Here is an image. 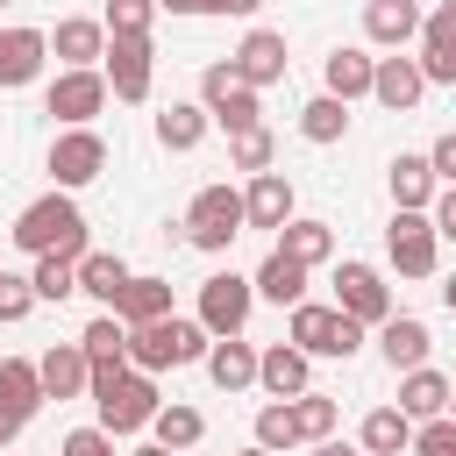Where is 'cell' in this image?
<instances>
[{
  "label": "cell",
  "instance_id": "4dcf8cb0",
  "mask_svg": "<svg viewBox=\"0 0 456 456\" xmlns=\"http://www.w3.org/2000/svg\"><path fill=\"white\" fill-rule=\"evenodd\" d=\"M299 135H306V142H342V135H349V100H335V93L306 100V107H299Z\"/></svg>",
  "mask_w": 456,
  "mask_h": 456
},
{
  "label": "cell",
  "instance_id": "cb8c5ba5",
  "mask_svg": "<svg viewBox=\"0 0 456 456\" xmlns=\"http://www.w3.org/2000/svg\"><path fill=\"white\" fill-rule=\"evenodd\" d=\"M363 28H370V43L399 50L406 36H420V7H413V0H370V7H363Z\"/></svg>",
  "mask_w": 456,
  "mask_h": 456
},
{
  "label": "cell",
  "instance_id": "9c48e42d",
  "mask_svg": "<svg viewBox=\"0 0 456 456\" xmlns=\"http://www.w3.org/2000/svg\"><path fill=\"white\" fill-rule=\"evenodd\" d=\"M249 299H256V285H249V278H235V271H214V278L200 285V328H207V335H242V321H249Z\"/></svg>",
  "mask_w": 456,
  "mask_h": 456
},
{
  "label": "cell",
  "instance_id": "6f0895ef",
  "mask_svg": "<svg viewBox=\"0 0 456 456\" xmlns=\"http://www.w3.org/2000/svg\"><path fill=\"white\" fill-rule=\"evenodd\" d=\"M0 7H7V0H0Z\"/></svg>",
  "mask_w": 456,
  "mask_h": 456
},
{
  "label": "cell",
  "instance_id": "f5cc1de1",
  "mask_svg": "<svg viewBox=\"0 0 456 456\" xmlns=\"http://www.w3.org/2000/svg\"><path fill=\"white\" fill-rule=\"evenodd\" d=\"M157 7H171V14H192V0H157Z\"/></svg>",
  "mask_w": 456,
  "mask_h": 456
},
{
  "label": "cell",
  "instance_id": "52a82bcc",
  "mask_svg": "<svg viewBox=\"0 0 456 456\" xmlns=\"http://www.w3.org/2000/svg\"><path fill=\"white\" fill-rule=\"evenodd\" d=\"M200 100H207V114H214L228 135H235V128H256V86H249L235 64H207Z\"/></svg>",
  "mask_w": 456,
  "mask_h": 456
},
{
  "label": "cell",
  "instance_id": "2e32d148",
  "mask_svg": "<svg viewBox=\"0 0 456 456\" xmlns=\"http://www.w3.org/2000/svg\"><path fill=\"white\" fill-rule=\"evenodd\" d=\"M242 214H249V228H285L292 221V178L285 171H256L249 192H242Z\"/></svg>",
  "mask_w": 456,
  "mask_h": 456
},
{
  "label": "cell",
  "instance_id": "484cf974",
  "mask_svg": "<svg viewBox=\"0 0 456 456\" xmlns=\"http://www.w3.org/2000/svg\"><path fill=\"white\" fill-rule=\"evenodd\" d=\"M50 50L64 57V71H78V64H100V50H107V21H57Z\"/></svg>",
  "mask_w": 456,
  "mask_h": 456
},
{
  "label": "cell",
  "instance_id": "816d5d0a",
  "mask_svg": "<svg viewBox=\"0 0 456 456\" xmlns=\"http://www.w3.org/2000/svg\"><path fill=\"white\" fill-rule=\"evenodd\" d=\"M128 456H171V449H164V442H142V449H128Z\"/></svg>",
  "mask_w": 456,
  "mask_h": 456
},
{
  "label": "cell",
  "instance_id": "f35d334b",
  "mask_svg": "<svg viewBox=\"0 0 456 456\" xmlns=\"http://www.w3.org/2000/svg\"><path fill=\"white\" fill-rule=\"evenodd\" d=\"M228 164L235 171H271V128H235L228 135Z\"/></svg>",
  "mask_w": 456,
  "mask_h": 456
},
{
  "label": "cell",
  "instance_id": "277c9868",
  "mask_svg": "<svg viewBox=\"0 0 456 456\" xmlns=\"http://www.w3.org/2000/svg\"><path fill=\"white\" fill-rule=\"evenodd\" d=\"M292 342H299L306 356H356L363 321H349L342 306H314V299H299V306H292Z\"/></svg>",
  "mask_w": 456,
  "mask_h": 456
},
{
  "label": "cell",
  "instance_id": "1f68e13d",
  "mask_svg": "<svg viewBox=\"0 0 456 456\" xmlns=\"http://www.w3.org/2000/svg\"><path fill=\"white\" fill-rule=\"evenodd\" d=\"M363 449H370V456H406V449H413V420H406L399 406H378V413L363 420Z\"/></svg>",
  "mask_w": 456,
  "mask_h": 456
},
{
  "label": "cell",
  "instance_id": "f907efd6",
  "mask_svg": "<svg viewBox=\"0 0 456 456\" xmlns=\"http://www.w3.org/2000/svg\"><path fill=\"white\" fill-rule=\"evenodd\" d=\"M14 428H21V420H14L7 406H0V442H14Z\"/></svg>",
  "mask_w": 456,
  "mask_h": 456
},
{
  "label": "cell",
  "instance_id": "7a4b0ae2",
  "mask_svg": "<svg viewBox=\"0 0 456 456\" xmlns=\"http://www.w3.org/2000/svg\"><path fill=\"white\" fill-rule=\"evenodd\" d=\"M207 328L200 321H178V314H164V321H142V328H128V363L135 370H178V363H192V356H207Z\"/></svg>",
  "mask_w": 456,
  "mask_h": 456
},
{
  "label": "cell",
  "instance_id": "7c38bea8",
  "mask_svg": "<svg viewBox=\"0 0 456 456\" xmlns=\"http://www.w3.org/2000/svg\"><path fill=\"white\" fill-rule=\"evenodd\" d=\"M50 171H57V185H93V178L107 171V142H100L93 128H64V135L50 142Z\"/></svg>",
  "mask_w": 456,
  "mask_h": 456
},
{
  "label": "cell",
  "instance_id": "60d3db41",
  "mask_svg": "<svg viewBox=\"0 0 456 456\" xmlns=\"http://www.w3.org/2000/svg\"><path fill=\"white\" fill-rule=\"evenodd\" d=\"M157 0H107V36H150Z\"/></svg>",
  "mask_w": 456,
  "mask_h": 456
},
{
  "label": "cell",
  "instance_id": "ffe728a7",
  "mask_svg": "<svg viewBox=\"0 0 456 456\" xmlns=\"http://www.w3.org/2000/svg\"><path fill=\"white\" fill-rule=\"evenodd\" d=\"M420 71L435 86H456V14H420Z\"/></svg>",
  "mask_w": 456,
  "mask_h": 456
},
{
  "label": "cell",
  "instance_id": "d6a6232c",
  "mask_svg": "<svg viewBox=\"0 0 456 456\" xmlns=\"http://www.w3.org/2000/svg\"><path fill=\"white\" fill-rule=\"evenodd\" d=\"M207 121H214L207 107H185V100H171V107L157 114V142H164V150H192V142L207 135Z\"/></svg>",
  "mask_w": 456,
  "mask_h": 456
},
{
  "label": "cell",
  "instance_id": "e0dca14e",
  "mask_svg": "<svg viewBox=\"0 0 456 456\" xmlns=\"http://www.w3.org/2000/svg\"><path fill=\"white\" fill-rule=\"evenodd\" d=\"M378 349H385L392 370H420V363H428V321H413V314H385V321H378Z\"/></svg>",
  "mask_w": 456,
  "mask_h": 456
},
{
  "label": "cell",
  "instance_id": "bcb514c9",
  "mask_svg": "<svg viewBox=\"0 0 456 456\" xmlns=\"http://www.w3.org/2000/svg\"><path fill=\"white\" fill-rule=\"evenodd\" d=\"M428 221H435V235H449V242H456V185L435 200V214H428Z\"/></svg>",
  "mask_w": 456,
  "mask_h": 456
},
{
  "label": "cell",
  "instance_id": "ba28073f",
  "mask_svg": "<svg viewBox=\"0 0 456 456\" xmlns=\"http://www.w3.org/2000/svg\"><path fill=\"white\" fill-rule=\"evenodd\" d=\"M435 221H428V207H399L392 214V228H385V249H392V264H399V278H428L435 271Z\"/></svg>",
  "mask_w": 456,
  "mask_h": 456
},
{
  "label": "cell",
  "instance_id": "f546056e",
  "mask_svg": "<svg viewBox=\"0 0 456 456\" xmlns=\"http://www.w3.org/2000/svg\"><path fill=\"white\" fill-rule=\"evenodd\" d=\"M114 314H121L128 328L164 321V314H171V285H164V278H128V285H121V299H114Z\"/></svg>",
  "mask_w": 456,
  "mask_h": 456
},
{
  "label": "cell",
  "instance_id": "7bdbcfd3",
  "mask_svg": "<svg viewBox=\"0 0 456 456\" xmlns=\"http://www.w3.org/2000/svg\"><path fill=\"white\" fill-rule=\"evenodd\" d=\"M28 306H36V285L14 278V271H0V321H21Z\"/></svg>",
  "mask_w": 456,
  "mask_h": 456
},
{
  "label": "cell",
  "instance_id": "9f6ffc18",
  "mask_svg": "<svg viewBox=\"0 0 456 456\" xmlns=\"http://www.w3.org/2000/svg\"><path fill=\"white\" fill-rule=\"evenodd\" d=\"M449 406H456V385H449Z\"/></svg>",
  "mask_w": 456,
  "mask_h": 456
},
{
  "label": "cell",
  "instance_id": "836d02e7",
  "mask_svg": "<svg viewBox=\"0 0 456 456\" xmlns=\"http://www.w3.org/2000/svg\"><path fill=\"white\" fill-rule=\"evenodd\" d=\"M285 406H292L299 442H328V435H335V399H328V392H314V385H306V392H292Z\"/></svg>",
  "mask_w": 456,
  "mask_h": 456
},
{
  "label": "cell",
  "instance_id": "11a10c76",
  "mask_svg": "<svg viewBox=\"0 0 456 456\" xmlns=\"http://www.w3.org/2000/svg\"><path fill=\"white\" fill-rule=\"evenodd\" d=\"M442 7H449V14H456V0H442Z\"/></svg>",
  "mask_w": 456,
  "mask_h": 456
},
{
  "label": "cell",
  "instance_id": "7402d4cb",
  "mask_svg": "<svg viewBox=\"0 0 456 456\" xmlns=\"http://www.w3.org/2000/svg\"><path fill=\"white\" fill-rule=\"evenodd\" d=\"M207 378H214L221 392L256 385V349H249L242 335H214V342H207Z\"/></svg>",
  "mask_w": 456,
  "mask_h": 456
},
{
  "label": "cell",
  "instance_id": "603a6c76",
  "mask_svg": "<svg viewBox=\"0 0 456 456\" xmlns=\"http://www.w3.org/2000/svg\"><path fill=\"white\" fill-rule=\"evenodd\" d=\"M399 413H406V420H435V413H449V378L428 370V363L406 370V378H399Z\"/></svg>",
  "mask_w": 456,
  "mask_h": 456
},
{
  "label": "cell",
  "instance_id": "74e56055",
  "mask_svg": "<svg viewBox=\"0 0 456 456\" xmlns=\"http://www.w3.org/2000/svg\"><path fill=\"white\" fill-rule=\"evenodd\" d=\"M36 299H71L78 292V256H36Z\"/></svg>",
  "mask_w": 456,
  "mask_h": 456
},
{
  "label": "cell",
  "instance_id": "4fadbf2b",
  "mask_svg": "<svg viewBox=\"0 0 456 456\" xmlns=\"http://www.w3.org/2000/svg\"><path fill=\"white\" fill-rule=\"evenodd\" d=\"M420 93H428V71H420V57H378V64H370V100H378V107L406 114Z\"/></svg>",
  "mask_w": 456,
  "mask_h": 456
},
{
  "label": "cell",
  "instance_id": "c3c4849f",
  "mask_svg": "<svg viewBox=\"0 0 456 456\" xmlns=\"http://www.w3.org/2000/svg\"><path fill=\"white\" fill-rule=\"evenodd\" d=\"M314 456H356V449H349V442H335V435H328V442H314Z\"/></svg>",
  "mask_w": 456,
  "mask_h": 456
},
{
  "label": "cell",
  "instance_id": "f6af8a7d",
  "mask_svg": "<svg viewBox=\"0 0 456 456\" xmlns=\"http://www.w3.org/2000/svg\"><path fill=\"white\" fill-rule=\"evenodd\" d=\"M428 171H435L442 185H456V128H449V135H442V142L428 150Z\"/></svg>",
  "mask_w": 456,
  "mask_h": 456
},
{
  "label": "cell",
  "instance_id": "ac0fdd59",
  "mask_svg": "<svg viewBox=\"0 0 456 456\" xmlns=\"http://www.w3.org/2000/svg\"><path fill=\"white\" fill-rule=\"evenodd\" d=\"M306 349L299 342H271L264 356H256V385L271 392V399H292V392H306Z\"/></svg>",
  "mask_w": 456,
  "mask_h": 456
},
{
  "label": "cell",
  "instance_id": "e575fe53",
  "mask_svg": "<svg viewBox=\"0 0 456 456\" xmlns=\"http://www.w3.org/2000/svg\"><path fill=\"white\" fill-rule=\"evenodd\" d=\"M370 64H378V57H363V50H335V57H328V93H335V100H363V93H370Z\"/></svg>",
  "mask_w": 456,
  "mask_h": 456
},
{
  "label": "cell",
  "instance_id": "44dd1931",
  "mask_svg": "<svg viewBox=\"0 0 456 456\" xmlns=\"http://www.w3.org/2000/svg\"><path fill=\"white\" fill-rule=\"evenodd\" d=\"M78 349H86V363L93 370H121L128 363V321L107 306V314H93L86 321V335H78Z\"/></svg>",
  "mask_w": 456,
  "mask_h": 456
},
{
  "label": "cell",
  "instance_id": "5b68a950",
  "mask_svg": "<svg viewBox=\"0 0 456 456\" xmlns=\"http://www.w3.org/2000/svg\"><path fill=\"white\" fill-rule=\"evenodd\" d=\"M93 406H100V428H107V435H135V428H150V413H157V385H150V370L128 363L114 385L93 392Z\"/></svg>",
  "mask_w": 456,
  "mask_h": 456
},
{
  "label": "cell",
  "instance_id": "d590c367",
  "mask_svg": "<svg viewBox=\"0 0 456 456\" xmlns=\"http://www.w3.org/2000/svg\"><path fill=\"white\" fill-rule=\"evenodd\" d=\"M392 200H399V207H428V200H435L428 157H392Z\"/></svg>",
  "mask_w": 456,
  "mask_h": 456
},
{
  "label": "cell",
  "instance_id": "d6986e66",
  "mask_svg": "<svg viewBox=\"0 0 456 456\" xmlns=\"http://www.w3.org/2000/svg\"><path fill=\"white\" fill-rule=\"evenodd\" d=\"M50 57V36L43 28H0V86H28Z\"/></svg>",
  "mask_w": 456,
  "mask_h": 456
},
{
  "label": "cell",
  "instance_id": "d4e9b609",
  "mask_svg": "<svg viewBox=\"0 0 456 456\" xmlns=\"http://www.w3.org/2000/svg\"><path fill=\"white\" fill-rule=\"evenodd\" d=\"M0 406H7L14 420H28V413L43 406V378H36L28 356H0Z\"/></svg>",
  "mask_w": 456,
  "mask_h": 456
},
{
  "label": "cell",
  "instance_id": "8fae6325",
  "mask_svg": "<svg viewBox=\"0 0 456 456\" xmlns=\"http://www.w3.org/2000/svg\"><path fill=\"white\" fill-rule=\"evenodd\" d=\"M100 107H107V78H100L93 64H78V71H57V86H50V114H57V121L86 128Z\"/></svg>",
  "mask_w": 456,
  "mask_h": 456
},
{
  "label": "cell",
  "instance_id": "83f0119b",
  "mask_svg": "<svg viewBox=\"0 0 456 456\" xmlns=\"http://www.w3.org/2000/svg\"><path fill=\"white\" fill-rule=\"evenodd\" d=\"M121 285H128V264H121L114 249H86V256H78V292H93L100 306H114Z\"/></svg>",
  "mask_w": 456,
  "mask_h": 456
},
{
  "label": "cell",
  "instance_id": "30bf717a",
  "mask_svg": "<svg viewBox=\"0 0 456 456\" xmlns=\"http://www.w3.org/2000/svg\"><path fill=\"white\" fill-rule=\"evenodd\" d=\"M335 306L349 314V321H385L392 314V292H385V278L370 271V264H335Z\"/></svg>",
  "mask_w": 456,
  "mask_h": 456
},
{
  "label": "cell",
  "instance_id": "3957f363",
  "mask_svg": "<svg viewBox=\"0 0 456 456\" xmlns=\"http://www.w3.org/2000/svg\"><path fill=\"white\" fill-rule=\"evenodd\" d=\"M242 228H249V214H242L235 185H200V200L185 207V242L192 249H228Z\"/></svg>",
  "mask_w": 456,
  "mask_h": 456
},
{
  "label": "cell",
  "instance_id": "9a60e30c",
  "mask_svg": "<svg viewBox=\"0 0 456 456\" xmlns=\"http://www.w3.org/2000/svg\"><path fill=\"white\" fill-rule=\"evenodd\" d=\"M228 64H235L249 86H278V78H285V36H278V28H249Z\"/></svg>",
  "mask_w": 456,
  "mask_h": 456
},
{
  "label": "cell",
  "instance_id": "ee69618b",
  "mask_svg": "<svg viewBox=\"0 0 456 456\" xmlns=\"http://www.w3.org/2000/svg\"><path fill=\"white\" fill-rule=\"evenodd\" d=\"M64 456H114V435L107 428H71L64 435Z\"/></svg>",
  "mask_w": 456,
  "mask_h": 456
},
{
  "label": "cell",
  "instance_id": "db71d44e",
  "mask_svg": "<svg viewBox=\"0 0 456 456\" xmlns=\"http://www.w3.org/2000/svg\"><path fill=\"white\" fill-rule=\"evenodd\" d=\"M242 456H271V449H264V442H249V449H242Z\"/></svg>",
  "mask_w": 456,
  "mask_h": 456
},
{
  "label": "cell",
  "instance_id": "8d00e7d4",
  "mask_svg": "<svg viewBox=\"0 0 456 456\" xmlns=\"http://www.w3.org/2000/svg\"><path fill=\"white\" fill-rule=\"evenodd\" d=\"M150 428H157V442H164V449H192V442L207 435V420H200L192 406H157V413H150Z\"/></svg>",
  "mask_w": 456,
  "mask_h": 456
},
{
  "label": "cell",
  "instance_id": "7dc6e473",
  "mask_svg": "<svg viewBox=\"0 0 456 456\" xmlns=\"http://www.w3.org/2000/svg\"><path fill=\"white\" fill-rule=\"evenodd\" d=\"M264 0H192V14H256Z\"/></svg>",
  "mask_w": 456,
  "mask_h": 456
},
{
  "label": "cell",
  "instance_id": "f1b7e54d",
  "mask_svg": "<svg viewBox=\"0 0 456 456\" xmlns=\"http://www.w3.org/2000/svg\"><path fill=\"white\" fill-rule=\"evenodd\" d=\"M249 285H256L264 299H278V306H299V299H306V264H292L285 249H271V256H264V271H256Z\"/></svg>",
  "mask_w": 456,
  "mask_h": 456
},
{
  "label": "cell",
  "instance_id": "ab89813d",
  "mask_svg": "<svg viewBox=\"0 0 456 456\" xmlns=\"http://www.w3.org/2000/svg\"><path fill=\"white\" fill-rule=\"evenodd\" d=\"M256 442H264V449H271V456H278V449H292V442H299V428H292V406H285V399H271V406H264V413H256Z\"/></svg>",
  "mask_w": 456,
  "mask_h": 456
},
{
  "label": "cell",
  "instance_id": "b9f144b4",
  "mask_svg": "<svg viewBox=\"0 0 456 456\" xmlns=\"http://www.w3.org/2000/svg\"><path fill=\"white\" fill-rule=\"evenodd\" d=\"M413 449H420V456H456V413H435V420H420Z\"/></svg>",
  "mask_w": 456,
  "mask_h": 456
},
{
  "label": "cell",
  "instance_id": "5bb4252c",
  "mask_svg": "<svg viewBox=\"0 0 456 456\" xmlns=\"http://www.w3.org/2000/svg\"><path fill=\"white\" fill-rule=\"evenodd\" d=\"M36 378H43V399H78V392L93 385V363H86L78 342H50V349L36 356Z\"/></svg>",
  "mask_w": 456,
  "mask_h": 456
},
{
  "label": "cell",
  "instance_id": "4316f807",
  "mask_svg": "<svg viewBox=\"0 0 456 456\" xmlns=\"http://www.w3.org/2000/svg\"><path fill=\"white\" fill-rule=\"evenodd\" d=\"M278 249H285L292 264L314 271V264L335 256V228H328V221H285V228H278Z\"/></svg>",
  "mask_w": 456,
  "mask_h": 456
},
{
  "label": "cell",
  "instance_id": "6da1fadb",
  "mask_svg": "<svg viewBox=\"0 0 456 456\" xmlns=\"http://www.w3.org/2000/svg\"><path fill=\"white\" fill-rule=\"evenodd\" d=\"M14 242H21L28 256H86V214H78L64 192H50V200L21 207Z\"/></svg>",
  "mask_w": 456,
  "mask_h": 456
},
{
  "label": "cell",
  "instance_id": "8992f818",
  "mask_svg": "<svg viewBox=\"0 0 456 456\" xmlns=\"http://www.w3.org/2000/svg\"><path fill=\"white\" fill-rule=\"evenodd\" d=\"M100 64H107L100 78H107V93H114V100H150V71H157L150 36H107Z\"/></svg>",
  "mask_w": 456,
  "mask_h": 456
},
{
  "label": "cell",
  "instance_id": "681fc988",
  "mask_svg": "<svg viewBox=\"0 0 456 456\" xmlns=\"http://www.w3.org/2000/svg\"><path fill=\"white\" fill-rule=\"evenodd\" d=\"M442 306H449V314H456V271H449V278H442Z\"/></svg>",
  "mask_w": 456,
  "mask_h": 456
}]
</instances>
